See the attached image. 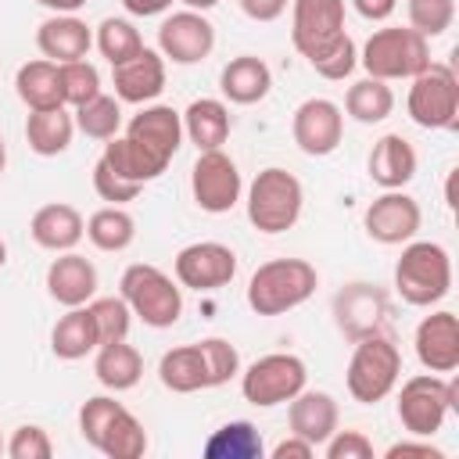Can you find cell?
Wrapping results in <instances>:
<instances>
[{"mask_svg": "<svg viewBox=\"0 0 459 459\" xmlns=\"http://www.w3.org/2000/svg\"><path fill=\"white\" fill-rule=\"evenodd\" d=\"M179 147H183V115L172 104H143L129 118L126 133L104 143L100 158L122 179H133L143 186L169 169Z\"/></svg>", "mask_w": 459, "mask_h": 459, "instance_id": "cell-1", "label": "cell"}, {"mask_svg": "<svg viewBox=\"0 0 459 459\" xmlns=\"http://www.w3.org/2000/svg\"><path fill=\"white\" fill-rule=\"evenodd\" d=\"M394 290L412 308H434L452 290V255L437 240H409L394 262Z\"/></svg>", "mask_w": 459, "mask_h": 459, "instance_id": "cell-2", "label": "cell"}, {"mask_svg": "<svg viewBox=\"0 0 459 459\" xmlns=\"http://www.w3.org/2000/svg\"><path fill=\"white\" fill-rule=\"evenodd\" d=\"M319 287V273L305 258H273L262 262L247 280V308L255 316H283L305 305Z\"/></svg>", "mask_w": 459, "mask_h": 459, "instance_id": "cell-3", "label": "cell"}, {"mask_svg": "<svg viewBox=\"0 0 459 459\" xmlns=\"http://www.w3.org/2000/svg\"><path fill=\"white\" fill-rule=\"evenodd\" d=\"M244 208H247V222L258 233H269V237L287 233L301 219L305 186H301V179L294 172H287L280 165H269V169H262L251 179L247 197H244Z\"/></svg>", "mask_w": 459, "mask_h": 459, "instance_id": "cell-4", "label": "cell"}, {"mask_svg": "<svg viewBox=\"0 0 459 459\" xmlns=\"http://www.w3.org/2000/svg\"><path fill=\"white\" fill-rule=\"evenodd\" d=\"M118 294L126 298L133 319L151 330H169L183 316V287L151 262H133L118 280Z\"/></svg>", "mask_w": 459, "mask_h": 459, "instance_id": "cell-5", "label": "cell"}, {"mask_svg": "<svg viewBox=\"0 0 459 459\" xmlns=\"http://www.w3.org/2000/svg\"><path fill=\"white\" fill-rule=\"evenodd\" d=\"M402 380V351L387 333H369L355 341L348 369H344V387L359 405H377L384 402Z\"/></svg>", "mask_w": 459, "mask_h": 459, "instance_id": "cell-6", "label": "cell"}, {"mask_svg": "<svg viewBox=\"0 0 459 459\" xmlns=\"http://www.w3.org/2000/svg\"><path fill=\"white\" fill-rule=\"evenodd\" d=\"M359 65L366 68V75L394 82V79H412L430 65V39L420 36L409 25H387L377 29L362 50H359Z\"/></svg>", "mask_w": 459, "mask_h": 459, "instance_id": "cell-7", "label": "cell"}, {"mask_svg": "<svg viewBox=\"0 0 459 459\" xmlns=\"http://www.w3.org/2000/svg\"><path fill=\"white\" fill-rule=\"evenodd\" d=\"M455 394H459L455 380H445L441 373H416L398 391V402H394L398 423L412 437H434L445 427L448 412L459 405Z\"/></svg>", "mask_w": 459, "mask_h": 459, "instance_id": "cell-8", "label": "cell"}, {"mask_svg": "<svg viewBox=\"0 0 459 459\" xmlns=\"http://www.w3.org/2000/svg\"><path fill=\"white\" fill-rule=\"evenodd\" d=\"M405 111L420 129H455L459 126V79L445 61H430L409 79Z\"/></svg>", "mask_w": 459, "mask_h": 459, "instance_id": "cell-9", "label": "cell"}, {"mask_svg": "<svg viewBox=\"0 0 459 459\" xmlns=\"http://www.w3.org/2000/svg\"><path fill=\"white\" fill-rule=\"evenodd\" d=\"M308 384V366L294 351H269L240 373V394L255 409L287 405Z\"/></svg>", "mask_w": 459, "mask_h": 459, "instance_id": "cell-10", "label": "cell"}, {"mask_svg": "<svg viewBox=\"0 0 459 459\" xmlns=\"http://www.w3.org/2000/svg\"><path fill=\"white\" fill-rule=\"evenodd\" d=\"M330 312H333V326L337 333L355 344L369 333H384V323L391 316V294L380 287V283H369V280H351L344 283L333 301H330Z\"/></svg>", "mask_w": 459, "mask_h": 459, "instance_id": "cell-11", "label": "cell"}, {"mask_svg": "<svg viewBox=\"0 0 459 459\" xmlns=\"http://www.w3.org/2000/svg\"><path fill=\"white\" fill-rule=\"evenodd\" d=\"M190 194H194V204L208 215H226L230 208H237V201L244 194L237 161L222 147L197 151V161L190 169Z\"/></svg>", "mask_w": 459, "mask_h": 459, "instance_id": "cell-12", "label": "cell"}, {"mask_svg": "<svg viewBox=\"0 0 459 459\" xmlns=\"http://www.w3.org/2000/svg\"><path fill=\"white\" fill-rule=\"evenodd\" d=\"M344 36V0H290V43L312 65Z\"/></svg>", "mask_w": 459, "mask_h": 459, "instance_id": "cell-13", "label": "cell"}, {"mask_svg": "<svg viewBox=\"0 0 459 459\" xmlns=\"http://www.w3.org/2000/svg\"><path fill=\"white\" fill-rule=\"evenodd\" d=\"M176 283L190 290H219L237 276V251L222 240H194L172 262Z\"/></svg>", "mask_w": 459, "mask_h": 459, "instance_id": "cell-14", "label": "cell"}, {"mask_svg": "<svg viewBox=\"0 0 459 459\" xmlns=\"http://www.w3.org/2000/svg\"><path fill=\"white\" fill-rule=\"evenodd\" d=\"M290 136L301 154L308 158H326L341 147L344 140V111L330 97H308L294 108L290 118Z\"/></svg>", "mask_w": 459, "mask_h": 459, "instance_id": "cell-15", "label": "cell"}, {"mask_svg": "<svg viewBox=\"0 0 459 459\" xmlns=\"http://www.w3.org/2000/svg\"><path fill=\"white\" fill-rule=\"evenodd\" d=\"M215 50V25L201 11H172L158 25V54L172 65H201Z\"/></svg>", "mask_w": 459, "mask_h": 459, "instance_id": "cell-16", "label": "cell"}, {"mask_svg": "<svg viewBox=\"0 0 459 459\" xmlns=\"http://www.w3.org/2000/svg\"><path fill=\"white\" fill-rule=\"evenodd\" d=\"M362 226L369 233V240H377L384 247H398V244H409L420 233L423 212H420V201L412 194H405V190H384L380 197H373L366 204Z\"/></svg>", "mask_w": 459, "mask_h": 459, "instance_id": "cell-17", "label": "cell"}, {"mask_svg": "<svg viewBox=\"0 0 459 459\" xmlns=\"http://www.w3.org/2000/svg\"><path fill=\"white\" fill-rule=\"evenodd\" d=\"M412 348L427 373H455L459 369V316L448 308L423 316L416 323Z\"/></svg>", "mask_w": 459, "mask_h": 459, "instance_id": "cell-18", "label": "cell"}, {"mask_svg": "<svg viewBox=\"0 0 459 459\" xmlns=\"http://www.w3.org/2000/svg\"><path fill=\"white\" fill-rule=\"evenodd\" d=\"M111 86L122 104H154L165 90V57L154 47H143L140 54L111 68Z\"/></svg>", "mask_w": 459, "mask_h": 459, "instance_id": "cell-19", "label": "cell"}, {"mask_svg": "<svg viewBox=\"0 0 459 459\" xmlns=\"http://www.w3.org/2000/svg\"><path fill=\"white\" fill-rule=\"evenodd\" d=\"M287 427L290 434L305 437L308 445L323 448V441L341 427V405L333 394L326 391H308L301 387L290 402H287Z\"/></svg>", "mask_w": 459, "mask_h": 459, "instance_id": "cell-20", "label": "cell"}, {"mask_svg": "<svg viewBox=\"0 0 459 459\" xmlns=\"http://www.w3.org/2000/svg\"><path fill=\"white\" fill-rule=\"evenodd\" d=\"M47 294L65 308L86 305L97 298V265L79 251H61L47 265Z\"/></svg>", "mask_w": 459, "mask_h": 459, "instance_id": "cell-21", "label": "cell"}, {"mask_svg": "<svg viewBox=\"0 0 459 459\" xmlns=\"http://www.w3.org/2000/svg\"><path fill=\"white\" fill-rule=\"evenodd\" d=\"M366 169H369V179L380 186V190H402L412 183L416 169H420V158H416V147L402 136V133H384L369 158H366Z\"/></svg>", "mask_w": 459, "mask_h": 459, "instance_id": "cell-22", "label": "cell"}, {"mask_svg": "<svg viewBox=\"0 0 459 459\" xmlns=\"http://www.w3.org/2000/svg\"><path fill=\"white\" fill-rule=\"evenodd\" d=\"M29 233L32 240L43 247V251H75V244L86 237V219L75 204H65V201H50L43 208L32 212L29 219Z\"/></svg>", "mask_w": 459, "mask_h": 459, "instance_id": "cell-23", "label": "cell"}, {"mask_svg": "<svg viewBox=\"0 0 459 459\" xmlns=\"http://www.w3.org/2000/svg\"><path fill=\"white\" fill-rule=\"evenodd\" d=\"M36 47L47 61L65 65V61H79L90 54L93 47V29L79 18V14H50L39 22L36 29Z\"/></svg>", "mask_w": 459, "mask_h": 459, "instance_id": "cell-24", "label": "cell"}, {"mask_svg": "<svg viewBox=\"0 0 459 459\" xmlns=\"http://www.w3.org/2000/svg\"><path fill=\"white\" fill-rule=\"evenodd\" d=\"M219 90H222V100L230 104H258L269 97L273 90V72L262 57L255 54H240V57H230L226 68L219 72Z\"/></svg>", "mask_w": 459, "mask_h": 459, "instance_id": "cell-25", "label": "cell"}, {"mask_svg": "<svg viewBox=\"0 0 459 459\" xmlns=\"http://www.w3.org/2000/svg\"><path fill=\"white\" fill-rule=\"evenodd\" d=\"M179 115H183V136L197 151H219L230 140L233 118H230V104L222 97H197Z\"/></svg>", "mask_w": 459, "mask_h": 459, "instance_id": "cell-26", "label": "cell"}, {"mask_svg": "<svg viewBox=\"0 0 459 459\" xmlns=\"http://www.w3.org/2000/svg\"><path fill=\"white\" fill-rule=\"evenodd\" d=\"M14 93H18V100H22L29 111L65 108L57 65H54V61H47V57H36V61L18 65V72H14Z\"/></svg>", "mask_w": 459, "mask_h": 459, "instance_id": "cell-27", "label": "cell"}, {"mask_svg": "<svg viewBox=\"0 0 459 459\" xmlns=\"http://www.w3.org/2000/svg\"><path fill=\"white\" fill-rule=\"evenodd\" d=\"M75 136V118L68 108H47V111H29L25 118V143L39 158H57L72 147Z\"/></svg>", "mask_w": 459, "mask_h": 459, "instance_id": "cell-28", "label": "cell"}, {"mask_svg": "<svg viewBox=\"0 0 459 459\" xmlns=\"http://www.w3.org/2000/svg\"><path fill=\"white\" fill-rule=\"evenodd\" d=\"M93 377L100 380V387L108 391H133L143 377V355L126 344V341H108V344H97V355H93Z\"/></svg>", "mask_w": 459, "mask_h": 459, "instance_id": "cell-29", "label": "cell"}, {"mask_svg": "<svg viewBox=\"0 0 459 459\" xmlns=\"http://www.w3.org/2000/svg\"><path fill=\"white\" fill-rule=\"evenodd\" d=\"M97 344H100V337H97V326H93V316L86 305L68 308L50 330V351L65 362L86 359L90 351H97Z\"/></svg>", "mask_w": 459, "mask_h": 459, "instance_id": "cell-30", "label": "cell"}, {"mask_svg": "<svg viewBox=\"0 0 459 459\" xmlns=\"http://www.w3.org/2000/svg\"><path fill=\"white\" fill-rule=\"evenodd\" d=\"M158 380L165 391L172 394H194L208 387V369H204V355L197 344H179L169 348L158 362Z\"/></svg>", "mask_w": 459, "mask_h": 459, "instance_id": "cell-31", "label": "cell"}, {"mask_svg": "<svg viewBox=\"0 0 459 459\" xmlns=\"http://www.w3.org/2000/svg\"><path fill=\"white\" fill-rule=\"evenodd\" d=\"M86 237L97 251H126L136 240V219L126 212V204H104L86 219Z\"/></svg>", "mask_w": 459, "mask_h": 459, "instance_id": "cell-32", "label": "cell"}, {"mask_svg": "<svg viewBox=\"0 0 459 459\" xmlns=\"http://www.w3.org/2000/svg\"><path fill=\"white\" fill-rule=\"evenodd\" d=\"M265 445L251 420H230L204 441V459H262Z\"/></svg>", "mask_w": 459, "mask_h": 459, "instance_id": "cell-33", "label": "cell"}, {"mask_svg": "<svg viewBox=\"0 0 459 459\" xmlns=\"http://www.w3.org/2000/svg\"><path fill=\"white\" fill-rule=\"evenodd\" d=\"M341 111H348V118H355L362 126H377V122H384L394 111V90L384 79L366 75V79H359V82L348 86Z\"/></svg>", "mask_w": 459, "mask_h": 459, "instance_id": "cell-34", "label": "cell"}, {"mask_svg": "<svg viewBox=\"0 0 459 459\" xmlns=\"http://www.w3.org/2000/svg\"><path fill=\"white\" fill-rule=\"evenodd\" d=\"M93 448L104 452L108 459H140V455L147 452V430H143V423L122 405V409L111 416V423L104 427V434H100V441H97Z\"/></svg>", "mask_w": 459, "mask_h": 459, "instance_id": "cell-35", "label": "cell"}, {"mask_svg": "<svg viewBox=\"0 0 459 459\" xmlns=\"http://www.w3.org/2000/svg\"><path fill=\"white\" fill-rule=\"evenodd\" d=\"M72 118H75V129L82 136H90V140H111L122 129V100L111 97V93H97L93 100L79 104L72 111Z\"/></svg>", "mask_w": 459, "mask_h": 459, "instance_id": "cell-36", "label": "cell"}, {"mask_svg": "<svg viewBox=\"0 0 459 459\" xmlns=\"http://www.w3.org/2000/svg\"><path fill=\"white\" fill-rule=\"evenodd\" d=\"M93 43H97L100 57H104L111 68L143 50V36H140V29H136L129 18H104V22L97 25V32H93Z\"/></svg>", "mask_w": 459, "mask_h": 459, "instance_id": "cell-37", "label": "cell"}, {"mask_svg": "<svg viewBox=\"0 0 459 459\" xmlns=\"http://www.w3.org/2000/svg\"><path fill=\"white\" fill-rule=\"evenodd\" d=\"M57 75H61L65 108H79V104L93 100L97 93H104V90H100V72H97V65H90L86 57L57 65Z\"/></svg>", "mask_w": 459, "mask_h": 459, "instance_id": "cell-38", "label": "cell"}, {"mask_svg": "<svg viewBox=\"0 0 459 459\" xmlns=\"http://www.w3.org/2000/svg\"><path fill=\"white\" fill-rule=\"evenodd\" d=\"M90 316H93V326H97V337L100 344L108 341H126L129 337V326H133V312L126 305V298H90L86 301Z\"/></svg>", "mask_w": 459, "mask_h": 459, "instance_id": "cell-39", "label": "cell"}, {"mask_svg": "<svg viewBox=\"0 0 459 459\" xmlns=\"http://www.w3.org/2000/svg\"><path fill=\"white\" fill-rule=\"evenodd\" d=\"M405 11H409V29H416L427 39L445 36L455 22V0H405Z\"/></svg>", "mask_w": 459, "mask_h": 459, "instance_id": "cell-40", "label": "cell"}, {"mask_svg": "<svg viewBox=\"0 0 459 459\" xmlns=\"http://www.w3.org/2000/svg\"><path fill=\"white\" fill-rule=\"evenodd\" d=\"M197 348L204 355L208 387H222V384H230L240 373V351L226 337H204V341H197Z\"/></svg>", "mask_w": 459, "mask_h": 459, "instance_id": "cell-41", "label": "cell"}, {"mask_svg": "<svg viewBox=\"0 0 459 459\" xmlns=\"http://www.w3.org/2000/svg\"><path fill=\"white\" fill-rule=\"evenodd\" d=\"M122 409V402H115L111 394H93V398H86L82 405H79V434H82V441L86 445H97L100 441V434H104V427L111 423V416Z\"/></svg>", "mask_w": 459, "mask_h": 459, "instance_id": "cell-42", "label": "cell"}, {"mask_svg": "<svg viewBox=\"0 0 459 459\" xmlns=\"http://www.w3.org/2000/svg\"><path fill=\"white\" fill-rule=\"evenodd\" d=\"M355 65H359V47H355V39L344 32L323 57H316L312 61V68L323 75V79H330V82H341V79H348L351 72H355Z\"/></svg>", "mask_w": 459, "mask_h": 459, "instance_id": "cell-43", "label": "cell"}, {"mask_svg": "<svg viewBox=\"0 0 459 459\" xmlns=\"http://www.w3.org/2000/svg\"><path fill=\"white\" fill-rule=\"evenodd\" d=\"M93 190H97V197L108 201V204H129V201L140 197L143 186L133 183V179H122L115 169H108L104 158H97V161H93Z\"/></svg>", "mask_w": 459, "mask_h": 459, "instance_id": "cell-44", "label": "cell"}, {"mask_svg": "<svg viewBox=\"0 0 459 459\" xmlns=\"http://www.w3.org/2000/svg\"><path fill=\"white\" fill-rule=\"evenodd\" d=\"M4 452H7L11 459H50V455H54V441H50V434H47L43 427L22 423V427H14V434L7 437Z\"/></svg>", "mask_w": 459, "mask_h": 459, "instance_id": "cell-45", "label": "cell"}, {"mask_svg": "<svg viewBox=\"0 0 459 459\" xmlns=\"http://www.w3.org/2000/svg\"><path fill=\"white\" fill-rule=\"evenodd\" d=\"M323 452H326V459H373V441L362 430H341L337 427L323 441Z\"/></svg>", "mask_w": 459, "mask_h": 459, "instance_id": "cell-46", "label": "cell"}, {"mask_svg": "<svg viewBox=\"0 0 459 459\" xmlns=\"http://www.w3.org/2000/svg\"><path fill=\"white\" fill-rule=\"evenodd\" d=\"M402 455H423V459H445V452L437 445H430V437H405V441H394L387 445L384 459H402Z\"/></svg>", "mask_w": 459, "mask_h": 459, "instance_id": "cell-47", "label": "cell"}, {"mask_svg": "<svg viewBox=\"0 0 459 459\" xmlns=\"http://www.w3.org/2000/svg\"><path fill=\"white\" fill-rule=\"evenodd\" d=\"M237 4L251 22H276V18H283L290 0H237Z\"/></svg>", "mask_w": 459, "mask_h": 459, "instance_id": "cell-48", "label": "cell"}, {"mask_svg": "<svg viewBox=\"0 0 459 459\" xmlns=\"http://www.w3.org/2000/svg\"><path fill=\"white\" fill-rule=\"evenodd\" d=\"M269 455H273V459H312V455H316V445H308L305 437L290 434V437H283L280 445H273Z\"/></svg>", "mask_w": 459, "mask_h": 459, "instance_id": "cell-49", "label": "cell"}, {"mask_svg": "<svg viewBox=\"0 0 459 459\" xmlns=\"http://www.w3.org/2000/svg\"><path fill=\"white\" fill-rule=\"evenodd\" d=\"M351 7L366 18V22H387L398 7V0H351Z\"/></svg>", "mask_w": 459, "mask_h": 459, "instance_id": "cell-50", "label": "cell"}, {"mask_svg": "<svg viewBox=\"0 0 459 459\" xmlns=\"http://www.w3.org/2000/svg\"><path fill=\"white\" fill-rule=\"evenodd\" d=\"M176 0H122V7L133 14V18H154V14H165Z\"/></svg>", "mask_w": 459, "mask_h": 459, "instance_id": "cell-51", "label": "cell"}, {"mask_svg": "<svg viewBox=\"0 0 459 459\" xmlns=\"http://www.w3.org/2000/svg\"><path fill=\"white\" fill-rule=\"evenodd\" d=\"M39 7H47L50 14H75V11H82L90 0H36Z\"/></svg>", "mask_w": 459, "mask_h": 459, "instance_id": "cell-52", "label": "cell"}, {"mask_svg": "<svg viewBox=\"0 0 459 459\" xmlns=\"http://www.w3.org/2000/svg\"><path fill=\"white\" fill-rule=\"evenodd\" d=\"M179 4H186L190 11H201V14H204V11H212L219 0H179Z\"/></svg>", "mask_w": 459, "mask_h": 459, "instance_id": "cell-53", "label": "cell"}, {"mask_svg": "<svg viewBox=\"0 0 459 459\" xmlns=\"http://www.w3.org/2000/svg\"><path fill=\"white\" fill-rule=\"evenodd\" d=\"M4 169H7V143H4V136H0V176H4Z\"/></svg>", "mask_w": 459, "mask_h": 459, "instance_id": "cell-54", "label": "cell"}, {"mask_svg": "<svg viewBox=\"0 0 459 459\" xmlns=\"http://www.w3.org/2000/svg\"><path fill=\"white\" fill-rule=\"evenodd\" d=\"M4 262H7V244H4V237H0V269H4Z\"/></svg>", "mask_w": 459, "mask_h": 459, "instance_id": "cell-55", "label": "cell"}, {"mask_svg": "<svg viewBox=\"0 0 459 459\" xmlns=\"http://www.w3.org/2000/svg\"><path fill=\"white\" fill-rule=\"evenodd\" d=\"M4 445H7V441H4V437H0V455H4Z\"/></svg>", "mask_w": 459, "mask_h": 459, "instance_id": "cell-56", "label": "cell"}]
</instances>
